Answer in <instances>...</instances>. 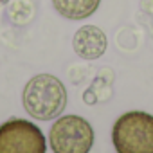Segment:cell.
Returning a JSON list of instances; mask_svg holds the SVG:
<instances>
[{"mask_svg": "<svg viewBox=\"0 0 153 153\" xmlns=\"http://www.w3.org/2000/svg\"><path fill=\"white\" fill-rule=\"evenodd\" d=\"M24 110L38 121L59 117L67 106V88L51 74H38L31 78L22 92Z\"/></svg>", "mask_w": 153, "mask_h": 153, "instance_id": "1", "label": "cell"}, {"mask_svg": "<svg viewBox=\"0 0 153 153\" xmlns=\"http://www.w3.org/2000/svg\"><path fill=\"white\" fill-rule=\"evenodd\" d=\"M117 153H153V115L142 110L123 114L112 130Z\"/></svg>", "mask_w": 153, "mask_h": 153, "instance_id": "2", "label": "cell"}, {"mask_svg": "<svg viewBox=\"0 0 153 153\" xmlns=\"http://www.w3.org/2000/svg\"><path fill=\"white\" fill-rule=\"evenodd\" d=\"M52 153H88L94 146V130L79 115L59 117L49 131Z\"/></svg>", "mask_w": 153, "mask_h": 153, "instance_id": "3", "label": "cell"}, {"mask_svg": "<svg viewBox=\"0 0 153 153\" xmlns=\"http://www.w3.org/2000/svg\"><path fill=\"white\" fill-rule=\"evenodd\" d=\"M43 131L31 121L9 119L0 124V153H45Z\"/></svg>", "mask_w": 153, "mask_h": 153, "instance_id": "4", "label": "cell"}, {"mask_svg": "<svg viewBox=\"0 0 153 153\" xmlns=\"http://www.w3.org/2000/svg\"><path fill=\"white\" fill-rule=\"evenodd\" d=\"M106 34L96 25H83L72 38L74 52L83 59H97L106 51Z\"/></svg>", "mask_w": 153, "mask_h": 153, "instance_id": "5", "label": "cell"}, {"mask_svg": "<svg viewBox=\"0 0 153 153\" xmlns=\"http://www.w3.org/2000/svg\"><path fill=\"white\" fill-rule=\"evenodd\" d=\"M101 4V0H52L54 9L68 20H85L92 16Z\"/></svg>", "mask_w": 153, "mask_h": 153, "instance_id": "6", "label": "cell"}, {"mask_svg": "<svg viewBox=\"0 0 153 153\" xmlns=\"http://www.w3.org/2000/svg\"><path fill=\"white\" fill-rule=\"evenodd\" d=\"M7 2H9V0H0V7H2V6H6Z\"/></svg>", "mask_w": 153, "mask_h": 153, "instance_id": "7", "label": "cell"}]
</instances>
